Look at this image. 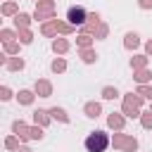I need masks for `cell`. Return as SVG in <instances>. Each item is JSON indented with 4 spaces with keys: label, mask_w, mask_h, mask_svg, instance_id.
I'll return each mask as SVG.
<instances>
[{
    "label": "cell",
    "mask_w": 152,
    "mask_h": 152,
    "mask_svg": "<svg viewBox=\"0 0 152 152\" xmlns=\"http://www.w3.org/2000/svg\"><path fill=\"white\" fill-rule=\"evenodd\" d=\"M140 104H142V97L138 93H128V95H124L121 114L128 116V119H135V116H140Z\"/></svg>",
    "instance_id": "1"
},
{
    "label": "cell",
    "mask_w": 152,
    "mask_h": 152,
    "mask_svg": "<svg viewBox=\"0 0 152 152\" xmlns=\"http://www.w3.org/2000/svg\"><path fill=\"white\" fill-rule=\"evenodd\" d=\"M107 145H109V135L104 131H93L86 138V150L88 152H104Z\"/></svg>",
    "instance_id": "2"
},
{
    "label": "cell",
    "mask_w": 152,
    "mask_h": 152,
    "mask_svg": "<svg viewBox=\"0 0 152 152\" xmlns=\"http://www.w3.org/2000/svg\"><path fill=\"white\" fill-rule=\"evenodd\" d=\"M33 19H38V21L55 19V0H38L36 2V12H33Z\"/></svg>",
    "instance_id": "3"
},
{
    "label": "cell",
    "mask_w": 152,
    "mask_h": 152,
    "mask_svg": "<svg viewBox=\"0 0 152 152\" xmlns=\"http://www.w3.org/2000/svg\"><path fill=\"white\" fill-rule=\"evenodd\" d=\"M74 28H76V26L64 24V21H59V19H50V21H45V24H43L40 33H43V36H55V33H71Z\"/></svg>",
    "instance_id": "4"
},
{
    "label": "cell",
    "mask_w": 152,
    "mask_h": 152,
    "mask_svg": "<svg viewBox=\"0 0 152 152\" xmlns=\"http://www.w3.org/2000/svg\"><path fill=\"white\" fill-rule=\"evenodd\" d=\"M112 142H114V147L121 150V152H135V150H138V140H135L133 135H126V133H114Z\"/></svg>",
    "instance_id": "5"
},
{
    "label": "cell",
    "mask_w": 152,
    "mask_h": 152,
    "mask_svg": "<svg viewBox=\"0 0 152 152\" xmlns=\"http://www.w3.org/2000/svg\"><path fill=\"white\" fill-rule=\"evenodd\" d=\"M66 19H69V24H71V26H83V24H86V19H88V12H86L81 5H74V7H69Z\"/></svg>",
    "instance_id": "6"
},
{
    "label": "cell",
    "mask_w": 152,
    "mask_h": 152,
    "mask_svg": "<svg viewBox=\"0 0 152 152\" xmlns=\"http://www.w3.org/2000/svg\"><path fill=\"white\" fill-rule=\"evenodd\" d=\"M97 26H100V14H97V12H90L88 19H86V24H83L81 28H83V33H95Z\"/></svg>",
    "instance_id": "7"
},
{
    "label": "cell",
    "mask_w": 152,
    "mask_h": 152,
    "mask_svg": "<svg viewBox=\"0 0 152 152\" xmlns=\"http://www.w3.org/2000/svg\"><path fill=\"white\" fill-rule=\"evenodd\" d=\"M36 95H38V97H50V95H52V83L45 81V78L36 81Z\"/></svg>",
    "instance_id": "8"
},
{
    "label": "cell",
    "mask_w": 152,
    "mask_h": 152,
    "mask_svg": "<svg viewBox=\"0 0 152 152\" xmlns=\"http://www.w3.org/2000/svg\"><path fill=\"white\" fill-rule=\"evenodd\" d=\"M50 119H52V116H50V109H36V112H33V121H36L38 126H48Z\"/></svg>",
    "instance_id": "9"
},
{
    "label": "cell",
    "mask_w": 152,
    "mask_h": 152,
    "mask_svg": "<svg viewBox=\"0 0 152 152\" xmlns=\"http://www.w3.org/2000/svg\"><path fill=\"white\" fill-rule=\"evenodd\" d=\"M107 124H109V128H114V131H121V128H124V124H126V119H124L121 114L112 112V114L107 116Z\"/></svg>",
    "instance_id": "10"
},
{
    "label": "cell",
    "mask_w": 152,
    "mask_h": 152,
    "mask_svg": "<svg viewBox=\"0 0 152 152\" xmlns=\"http://www.w3.org/2000/svg\"><path fill=\"white\" fill-rule=\"evenodd\" d=\"M12 131H14V133H17L21 140H28V131H31V128H28V126H26L21 119H17V121L12 124Z\"/></svg>",
    "instance_id": "11"
},
{
    "label": "cell",
    "mask_w": 152,
    "mask_h": 152,
    "mask_svg": "<svg viewBox=\"0 0 152 152\" xmlns=\"http://www.w3.org/2000/svg\"><path fill=\"white\" fill-rule=\"evenodd\" d=\"M83 112H86V116H90V119H97V116H100V112H102V107H100V102H86Z\"/></svg>",
    "instance_id": "12"
},
{
    "label": "cell",
    "mask_w": 152,
    "mask_h": 152,
    "mask_svg": "<svg viewBox=\"0 0 152 152\" xmlns=\"http://www.w3.org/2000/svg\"><path fill=\"white\" fill-rule=\"evenodd\" d=\"M140 45V36L138 33H126L124 36V48L126 50H133V48H138Z\"/></svg>",
    "instance_id": "13"
},
{
    "label": "cell",
    "mask_w": 152,
    "mask_h": 152,
    "mask_svg": "<svg viewBox=\"0 0 152 152\" xmlns=\"http://www.w3.org/2000/svg\"><path fill=\"white\" fill-rule=\"evenodd\" d=\"M78 55H81V59H83V62H88V64L97 59V52H95L93 48H81V50H78Z\"/></svg>",
    "instance_id": "14"
},
{
    "label": "cell",
    "mask_w": 152,
    "mask_h": 152,
    "mask_svg": "<svg viewBox=\"0 0 152 152\" xmlns=\"http://www.w3.org/2000/svg\"><path fill=\"white\" fill-rule=\"evenodd\" d=\"M28 24H31V17H28L26 12H19V14L14 17V26H17V28H26Z\"/></svg>",
    "instance_id": "15"
},
{
    "label": "cell",
    "mask_w": 152,
    "mask_h": 152,
    "mask_svg": "<svg viewBox=\"0 0 152 152\" xmlns=\"http://www.w3.org/2000/svg\"><path fill=\"white\" fill-rule=\"evenodd\" d=\"M50 116L57 119V121H62V124H69V116H66V112H64L62 107H52V109H50Z\"/></svg>",
    "instance_id": "16"
},
{
    "label": "cell",
    "mask_w": 152,
    "mask_h": 152,
    "mask_svg": "<svg viewBox=\"0 0 152 152\" xmlns=\"http://www.w3.org/2000/svg\"><path fill=\"white\" fill-rule=\"evenodd\" d=\"M52 50L59 52V55H64V52L69 50V40H66V38H57V40L52 43Z\"/></svg>",
    "instance_id": "17"
},
{
    "label": "cell",
    "mask_w": 152,
    "mask_h": 152,
    "mask_svg": "<svg viewBox=\"0 0 152 152\" xmlns=\"http://www.w3.org/2000/svg\"><path fill=\"white\" fill-rule=\"evenodd\" d=\"M131 66H133V71L145 69V66H147V57H145V55H135V57L131 59Z\"/></svg>",
    "instance_id": "18"
},
{
    "label": "cell",
    "mask_w": 152,
    "mask_h": 152,
    "mask_svg": "<svg viewBox=\"0 0 152 152\" xmlns=\"http://www.w3.org/2000/svg\"><path fill=\"white\" fill-rule=\"evenodd\" d=\"M10 71H21L24 69V59L21 57H14V59H7V64H5Z\"/></svg>",
    "instance_id": "19"
},
{
    "label": "cell",
    "mask_w": 152,
    "mask_h": 152,
    "mask_svg": "<svg viewBox=\"0 0 152 152\" xmlns=\"http://www.w3.org/2000/svg\"><path fill=\"white\" fill-rule=\"evenodd\" d=\"M33 93L31 90H19V95H17V100H19V104H31L33 102Z\"/></svg>",
    "instance_id": "20"
},
{
    "label": "cell",
    "mask_w": 152,
    "mask_h": 152,
    "mask_svg": "<svg viewBox=\"0 0 152 152\" xmlns=\"http://www.w3.org/2000/svg\"><path fill=\"white\" fill-rule=\"evenodd\" d=\"M135 93H138L142 100H152V86H147V83H140Z\"/></svg>",
    "instance_id": "21"
},
{
    "label": "cell",
    "mask_w": 152,
    "mask_h": 152,
    "mask_svg": "<svg viewBox=\"0 0 152 152\" xmlns=\"http://www.w3.org/2000/svg\"><path fill=\"white\" fill-rule=\"evenodd\" d=\"M133 78H135V81H138V83H147V81H150V78H152V74H150V71H147V69H138V71H135V74H133Z\"/></svg>",
    "instance_id": "22"
},
{
    "label": "cell",
    "mask_w": 152,
    "mask_h": 152,
    "mask_svg": "<svg viewBox=\"0 0 152 152\" xmlns=\"http://www.w3.org/2000/svg\"><path fill=\"white\" fill-rule=\"evenodd\" d=\"M17 36H19V43H24V45H28V43L33 40V33H31L28 28H19V33H17Z\"/></svg>",
    "instance_id": "23"
},
{
    "label": "cell",
    "mask_w": 152,
    "mask_h": 152,
    "mask_svg": "<svg viewBox=\"0 0 152 152\" xmlns=\"http://www.w3.org/2000/svg\"><path fill=\"white\" fill-rule=\"evenodd\" d=\"M90 43H93L90 33H81V36L76 38V45H78V50H81V48H90Z\"/></svg>",
    "instance_id": "24"
},
{
    "label": "cell",
    "mask_w": 152,
    "mask_h": 152,
    "mask_svg": "<svg viewBox=\"0 0 152 152\" xmlns=\"http://www.w3.org/2000/svg\"><path fill=\"white\" fill-rule=\"evenodd\" d=\"M102 97H104V100H114V97H119V90L112 88V86H104V88H102Z\"/></svg>",
    "instance_id": "25"
},
{
    "label": "cell",
    "mask_w": 152,
    "mask_h": 152,
    "mask_svg": "<svg viewBox=\"0 0 152 152\" xmlns=\"http://www.w3.org/2000/svg\"><path fill=\"white\" fill-rule=\"evenodd\" d=\"M50 69H52V71H55V74H62V71H64V69H66V62H64V59H62V57H59V59H55V62H52V64H50Z\"/></svg>",
    "instance_id": "26"
},
{
    "label": "cell",
    "mask_w": 152,
    "mask_h": 152,
    "mask_svg": "<svg viewBox=\"0 0 152 152\" xmlns=\"http://www.w3.org/2000/svg\"><path fill=\"white\" fill-rule=\"evenodd\" d=\"M28 138H31V140H40V138H43V126H38V124H36V126H31Z\"/></svg>",
    "instance_id": "27"
},
{
    "label": "cell",
    "mask_w": 152,
    "mask_h": 152,
    "mask_svg": "<svg viewBox=\"0 0 152 152\" xmlns=\"http://www.w3.org/2000/svg\"><path fill=\"white\" fill-rule=\"evenodd\" d=\"M140 124H142V128H152V109L140 114Z\"/></svg>",
    "instance_id": "28"
},
{
    "label": "cell",
    "mask_w": 152,
    "mask_h": 152,
    "mask_svg": "<svg viewBox=\"0 0 152 152\" xmlns=\"http://www.w3.org/2000/svg\"><path fill=\"white\" fill-rule=\"evenodd\" d=\"M2 14H5V17L19 14V12H17V2H5V5H2Z\"/></svg>",
    "instance_id": "29"
},
{
    "label": "cell",
    "mask_w": 152,
    "mask_h": 152,
    "mask_svg": "<svg viewBox=\"0 0 152 152\" xmlns=\"http://www.w3.org/2000/svg\"><path fill=\"white\" fill-rule=\"evenodd\" d=\"M107 33H109V26H107V24H100V26L95 28V38H100V40L107 38Z\"/></svg>",
    "instance_id": "30"
},
{
    "label": "cell",
    "mask_w": 152,
    "mask_h": 152,
    "mask_svg": "<svg viewBox=\"0 0 152 152\" xmlns=\"http://www.w3.org/2000/svg\"><path fill=\"white\" fill-rule=\"evenodd\" d=\"M5 147H7V150H19V140H17V135H10V138L5 140Z\"/></svg>",
    "instance_id": "31"
},
{
    "label": "cell",
    "mask_w": 152,
    "mask_h": 152,
    "mask_svg": "<svg viewBox=\"0 0 152 152\" xmlns=\"http://www.w3.org/2000/svg\"><path fill=\"white\" fill-rule=\"evenodd\" d=\"M5 52H7V55H14V52H19V43H14V40L5 43Z\"/></svg>",
    "instance_id": "32"
},
{
    "label": "cell",
    "mask_w": 152,
    "mask_h": 152,
    "mask_svg": "<svg viewBox=\"0 0 152 152\" xmlns=\"http://www.w3.org/2000/svg\"><path fill=\"white\" fill-rule=\"evenodd\" d=\"M0 38H2L5 43H10V40L14 38V31H10V28H2V31H0Z\"/></svg>",
    "instance_id": "33"
},
{
    "label": "cell",
    "mask_w": 152,
    "mask_h": 152,
    "mask_svg": "<svg viewBox=\"0 0 152 152\" xmlns=\"http://www.w3.org/2000/svg\"><path fill=\"white\" fill-rule=\"evenodd\" d=\"M0 97H2V100H10V97H12V90H10L7 86H2V88H0Z\"/></svg>",
    "instance_id": "34"
},
{
    "label": "cell",
    "mask_w": 152,
    "mask_h": 152,
    "mask_svg": "<svg viewBox=\"0 0 152 152\" xmlns=\"http://www.w3.org/2000/svg\"><path fill=\"white\" fill-rule=\"evenodd\" d=\"M138 5H140L142 10H152V0H138Z\"/></svg>",
    "instance_id": "35"
},
{
    "label": "cell",
    "mask_w": 152,
    "mask_h": 152,
    "mask_svg": "<svg viewBox=\"0 0 152 152\" xmlns=\"http://www.w3.org/2000/svg\"><path fill=\"white\" fill-rule=\"evenodd\" d=\"M145 50H147V55H152V40H147V45H145Z\"/></svg>",
    "instance_id": "36"
},
{
    "label": "cell",
    "mask_w": 152,
    "mask_h": 152,
    "mask_svg": "<svg viewBox=\"0 0 152 152\" xmlns=\"http://www.w3.org/2000/svg\"><path fill=\"white\" fill-rule=\"evenodd\" d=\"M17 152H31V150H28V147H19Z\"/></svg>",
    "instance_id": "37"
},
{
    "label": "cell",
    "mask_w": 152,
    "mask_h": 152,
    "mask_svg": "<svg viewBox=\"0 0 152 152\" xmlns=\"http://www.w3.org/2000/svg\"><path fill=\"white\" fill-rule=\"evenodd\" d=\"M36 2H38V0H36Z\"/></svg>",
    "instance_id": "38"
}]
</instances>
